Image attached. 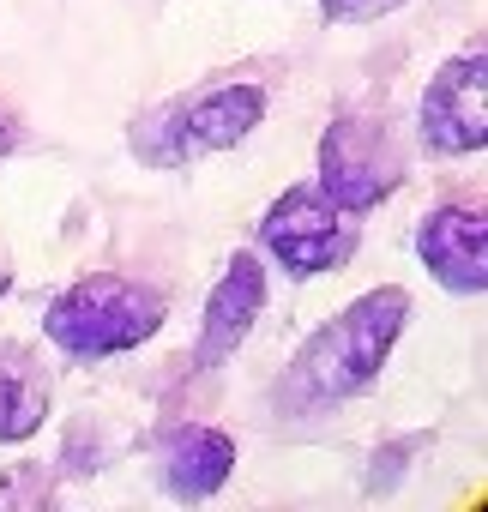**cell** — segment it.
I'll return each mask as SVG.
<instances>
[{"mask_svg":"<svg viewBox=\"0 0 488 512\" xmlns=\"http://www.w3.org/2000/svg\"><path fill=\"white\" fill-rule=\"evenodd\" d=\"M404 320H410V296L398 284H380V290L356 296L344 314H332L296 350V362L284 368V380L272 392L278 410L284 416H326V410L362 398L380 380L392 344L404 338Z\"/></svg>","mask_w":488,"mask_h":512,"instance_id":"cell-1","label":"cell"},{"mask_svg":"<svg viewBox=\"0 0 488 512\" xmlns=\"http://www.w3.org/2000/svg\"><path fill=\"white\" fill-rule=\"evenodd\" d=\"M169 320V302L163 290L151 284H133V278H79L73 290H61L43 314V332L61 356H79V362H97V356H121V350H139L145 338H157Z\"/></svg>","mask_w":488,"mask_h":512,"instance_id":"cell-2","label":"cell"},{"mask_svg":"<svg viewBox=\"0 0 488 512\" xmlns=\"http://www.w3.org/2000/svg\"><path fill=\"white\" fill-rule=\"evenodd\" d=\"M260 121H266V91L260 85H248V79L241 85H211V91H193V97L157 109L151 121H139L133 127V151L151 169H181L193 157L241 145Z\"/></svg>","mask_w":488,"mask_h":512,"instance_id":"cell-3","label":"cell"},{"mask_svg":"<svg viewBox=\"0 0 488 512\" xmlns=\"http://www.w3.org/2000/svg\"><path fill=\"white\" fill-rule=\"evenodd\" d=\"M260 247L290 272V278H326L338 272L350 253L362 247V223L356 211H344L332 193L320 187H290L272 199V211L260 217Z\"/></svg>","mask_w":488,"mask_h":512,"instance_id":"cell-4","label":"cell"},{"mask_svg":"<svg viewBox=\"0 0 488 512\" xmlns=\"http://www.w3.org/2000/svg\"><path fill=\"white\" fill-rule=\"evenodd\" d=\"M404 181V157L392 145V133L374 115H338L320 139V193H332L344 211H368L386 193H398Z\"/></svg>","mask_w":488,"mask_h":512,"instance_id":"cell-5","label":"cell"},{"mask_svg":"<svg viewBox=\"0 0 488 512\" xmlns=\"http://www.w3.org/2000/svg\"><path fill=\"white\" fill-rule=\"evenodd\" d=\"M416 133L422 151L434 157H470L488 145V61L482 49H464L458 61H446L416 109Z\"/></svg>","mask_w":488,"mask_h":512,"instance_id":"cell-6","label":"cell"},{"mask_svg":"<svg viewBox=\"0 0 488 512\" xmlns=\"http://www.w3.org/2000/svg\"><path fill=\"white\" fill-rule=\"evenodd\" d=\"M488 223L470 205H440L416 223V260L446 284L452 296H482L488 290Z\"/></svg>","mask_w":488,"mask_h":512,"instance_id":"cell-7","label":"cell"},{"mask_svg":"<svg viewBox=\"0 0 488 512\" xmlns=\"http://www.w3.org/2000/svg\"><path fill=\"white\" fill-rule=\"evenodd\" d=\"M266 308V266L254 260V253H235V260L223 266L211 302H205V320H199V368H217L241 350V338L254 332Z\"/></svg>","mask_w":488,"mask_h":512,"instance_id":"cell-8","label":"cell"},{"mask_svg":"<svg viewBox=\"0 0 488 512\" xmlns=\"http://www.w3.org/2000/svg\"><path fill=\"white\" fill-rule=\"evenodd\" d=\"M235 470V440L205 422H181L163 440V488L175 500H211Z\"/></svg>","mask_w":488,"mask_h":512,"instance_id":"cell-9","label":"cell"},{"mask_svg":"<svg viewBox=\"0 0 488 512\" xmlns=\"http://www.w3.org/2000/svg\"><path fill=\"white\" fill-rule=\"evenodd\" d=\"M43 422H49V380L19 344H7L0 350V446L31 440Z\"/></svg>","mask_w":488,"mask_h":512,"instance_id":"cell-10","label":"cell"},{"mask_svg":"<svg viewBox=\"0 0 488 512\" xmlns=\"http://www.w3.org/2000/svg\"><path fill=\"white\" fill-rule=\"evenodd\" d=\"M398 7H404V0H320V13L332 25H374V19H386Z\"/></svg>","mask_w":488,"mask_h":512,"instance_id":"cell-11","label":"cell"},{"mask_svg":"<svg viewBox=\"0 0 488 512\" xmlns=\"http://www.w3.org/2000/svg\"><path fill=\"white\" fill-rule=\"evenodd\" d=\"M13 139H19V133H13V121H7V115H0V157H7V151H13Z\"/></svg>","mask_w":488,"mask_h":512,"instance_id":"cell-12","label":"cell"},{"mask_svg":"<svg viewBox=\"0 0 488 512\" xmlns=\"http://www.w3.org/2000/svg\"><path fill=\"white\" fill-rule=\"evenodd\" d=\"M7 290H13V272H0V302H7Z\"/></svg>","mask_w":488,"mask_h":512,"instance_id":"cell-13","label":"cell"}]
</instances>
